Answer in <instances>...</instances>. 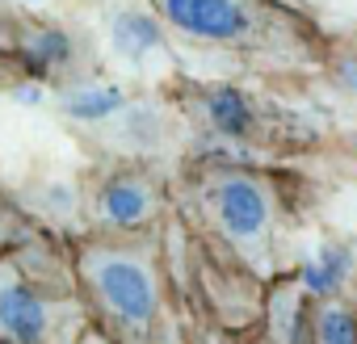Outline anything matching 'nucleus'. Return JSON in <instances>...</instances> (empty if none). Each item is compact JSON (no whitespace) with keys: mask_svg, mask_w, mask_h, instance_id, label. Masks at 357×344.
<instances>
[{"mask_svg":"<svg viewBox=\"0 0 357 344\" xmlns=\"http://www.w3.org/2000/svg\"><path fill=\"white\" fill-rule=\"evenodd\" d=\"M332 80H336L344 93H357V55H340L336 68H332Z\"/></svg>","mask_w":357,"mask_h":344,"instance_id":"nucleus-14","label":"nucleus"},{"mask_svg":"<svg viewBox=\"0 0 357 344\" xmlns=\"http://www.w3.org/2000/svg\"><path fill=\"white\" fill-rule=\"evenodd\" d=\"M294 277H298V286H303L311 298H332V294H336V286L328 281V273L319 269V260H303Z\"/></svg>","mask_w":357,"mask_h":344,"instance_id":"nucleus-13","label":"nucleus"},{"mask_svg":"<svg viewBox=\"0 0 357 344\" xmlns=\"http://www.w3.org/2000/svg\"><path fill=\"white\" fill-rule=\"evenodd\" d=\"M307 311H311V298L298 286V277L273 281L269 302H265V340L269 344H303V336H307Z\"/></svg>","mask_w":357,"mask_h":344,"instance_id":"nucleus-7","label":"nucleus"},{"mask_svg":"<svg viewBox=\"0 0 357 344\" xmlns=\"http://www.w3.org/2000/svg\"><path fill=\"white\" fill-rule=\"evenodd\" d=\"M89 327L105 344H181L155 231L68 240Z\"/></svg>","mask_w":357,"mask_h":344,"instance_id":"nucleus-1","label":"nucleus"},{"mask_svg":"<svg viewBox=\"0 0 357 344\" xmlns=\"http://www.w3.org/2000/svg\"><path fill=\"white\" fill-rule=\"evenodd\" d=\"M84 331L68 240L43 227L0 252V344H80Z\"/></svg>","mask_w":357,"mask_h":344,"instance_id":"nucleus-2","label":"nucleus"},{"mask_svg":"<svg viewBox=\"0 0 357 344\" xmlns=\"http://www.w3.org/2000/svg\"><path fill=\"white\" fill-rule=\"evenodd\" d=\"M147 9L176 38L206 47H248L261 34L252 0H147Z\"/></svg>","mask_w":357,"mask_h":344,"instance_id":"nucleus-5","label":"nucleus"},{"mask_svg":"<svg viewBox=\"0 0 357 344\" xmlns=\"http://www.w3.org/2000/svg\"><path fill=\"white\" fill-rule=\"evenodd\" d=\"M38 231H43V223L22 206L17 194H9L5 185H0V252H5V248H17L22 240H30V235H38Z\"/></svg>","mask_w":357,"mask_h":344,"instance_id":"nucleus-10","label":"nucleus"},{"mask_svg":"<svg viewBox=\"0 0 357 344\" xmlns=\"http://www.w3.org/2000/svg\"><path fill=\"white\" fill-rule=\"evenodd\" d=\"M190 206L240 260L257 265L265 256L273 227V198L261 177L244 168H202L190 185Z\"/></svg>","mask_w":357,"mask_h":344,"instance_id":"nucleus-3","label":"nucleus"},{"mask_svg":"<svg viewBox=\"0 0 357 344\" xmlns=\"http://www.w3.org/2000/svg\"><path fill=\"white\" fill-rule=\"evenodd\" d=\"M315 260H319V269L328 273V281H332L336 290H340V286H344V277L353 273V252H349L344 244H324Z\"/></svg>","mask_w":357,"mask_h":344,"instance_id":"nucleus-12","label":"nucleus"},{"mask_svg":"<svg viewBox=\"0 0 357 344\" xmlns=\"http://www.w3.org/2000/svg\"><path fill=\"white\" fill-rule=\"evenodd\" d=\"M164 185L139 164H114L101 168L84 185L80 214L84 235H130V231H155L164 219Z\"/></svg>","mask_w":357,"mask_h":344,"instance_id":"nucleus-4","label":"nucleus"},{"mask_svg":"<svg viewBox=\"0 0 357 344\" xmlns=\"http://www.w3.org/2000/svg\"><path fill=\"white\" fill-rule=\"evenodd\" d=\"M202 109H206V122L215 134L223 139H248L252 134V97L244 88H231V84H219V88H206L202 93Z\"/></svg>","mask_w":357,"mask_h":344,"instance_id":"nucleus-8","label":"nucleus"},{"mask_svg":"<svg viewBox=\"0 0 357 344\" xmlns=\"http://www.w3.org/2000/svg\"><path fill=\"white\" fill-rule=\"evenodd\" d=\"M303 344H357V315L340 302L315 298L307 311V336Z\"/></svg>","mask_w":357,"mask_h":344,"instance_id":"nucleus-9","label":"nucleus"},{"mask_svg":"<svg viewBox=\"0 0 357 344\" xmlns=\"http://www.w3.org/2000/svg\"><path fill=\"white\" fill-rule=\"evenodd\" d=\"M13 59L43 80H63L76 72V38L55 22H13Z\"/></svg>","mask_w":357,"mask_h":344,"instance_id":"nucleus-6","label":"nucleus"},{"mask_svg":"<svg viewBox=\"0 0 357 344\" xmlns=\"http://www.w3.org/2000/svg\"><path fill=\"white\" fill-rule=\"evenodd\" d=\"M114 42H118V47H122L130 59H139L147 47H160V42H164V26H160L155 17H143V13H126V17H118Z\"/></svg>","mask_w":357,"mask_h":344,"instance_id":"nucleus-11","label":"nucleus"}]
</instances>
